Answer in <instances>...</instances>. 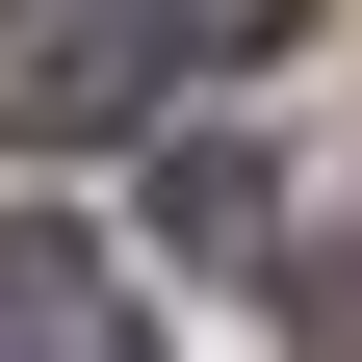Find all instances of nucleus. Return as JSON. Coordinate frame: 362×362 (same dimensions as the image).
<instances>
[{"mask_svg": "<svg viewBox=\"0 0 362 362\" xmlns=\"http://www.w3.org/2000/svg\"><path fill=\"white\" fill-rule=\"evenodd\" d=\"M156 0H0V129L26 156H78V129H156Z\"/></svg>", "mask_w": 362, "mask_h": 362, "instance_id": "f257e3e1", "label": "nucleus"}, {"mask_svg": "<svg viewBox=\"0 0 362 362\" xmlns=\"http://www.w3.org/2000/svg\"><path fill=\"white\" fill-rule=\"evenodd\" d=\"M0 362H156L129 259H104V233H52V207H0Z\"/></svg>", "mask_w": 362, "mask_h": 362, "instance_id": "f03ea898", "label": "nucleus"}, {"mask_svg": "<svg viewBox=\"0 0 362 362\" xmlns=\"http://www.w3.org/2000/svg\"><path fill=\"white\" fill-rule=\"evenodd\" d=\"M259 233H285V181H259L233 129H181V104H156V259H207V285H233Z\"/></svg>", "mask_w": 362, "mask_h": 362, "instance_id": "7ed1b4c3", "label": "nucleus"}, {"mask_svg": "<svg viewBox=\"0 0 362 362\" xmlns=\"http://www.w3.org/2000/svg\"><path fill=\"white\" fill-rule=\"evenodd\" d=\"M156 26H181V52H285L310 0H156Z\"/></svg>", "mask_w": 362, "mask_h": 362, "instance_id": "20e7f679", "label": "nucleus"}, {"mask_svg": "<svg viewBox=\"0 0 362 362\" xmlns=\"http://www.w3.org/2000/svg\"><path fill=\"white\" fill-rule=\"evenodd\" d=\"M310 362H362V259H310Z\"/></svg>", "mask_w": 362, "mask_h": 362, "instance_id": "39448f33", "label": "nucleus"}]
</instances>
